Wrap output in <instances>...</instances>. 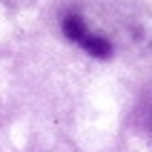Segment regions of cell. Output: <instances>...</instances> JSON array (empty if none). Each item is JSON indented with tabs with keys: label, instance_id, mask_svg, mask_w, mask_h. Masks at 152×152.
<instances>
[{
	"label": "cell",
	"instance_id": "cell-1",
	"mask_svg": "<svg viewBox=\"0 0 152 152\" xmlns=\"http://www.w3.org/2000/svg\"><path fill=\"white\" fill-rule=\"evenodd\" d=\"M63 34H66L72 43H77L86 55H92V58H109L112 52H115L109 37H103L101 32L89 29V23H86L77 12L63 15Z\"/></svg>",
	"mask_w": 152,
	"mask_h": 152
},
{
	"label": "cell",
	"instance_id": "cell-2",
	"mask_svg": "<svg viewBox=\"0 0 152 152\" xmlns=\"http://www.w3.org/2000/svg\"><path fill=\"white\" fill-rule=\"evenodd\" d=\"M135 124L146 132V138L152 141V83L146 86L141 98H138V106H135Z\"/></svg>",
	"mask_w": 152,
	"mask_h": 152
},
{
	"label": "cell",
	"instance_id": "cell-3",
	"mask_svg": "<svg viewBox=\"0 0 152 152\" xmlns=\"http://www.w3.org/2000/svg\"><path fill=\"white\" fill-rule=\"evenodd\" d=\"M3 3H6L9 9H26L29 3H32V0H3Z\"/></svg>",
	"mask_w": 152,
	"mask_h": 152
}]
</instances>
